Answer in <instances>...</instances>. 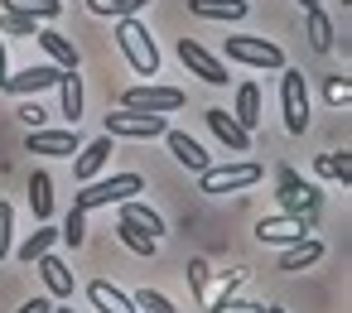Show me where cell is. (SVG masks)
I'll use <instances>...</instances> for the list:
<instances>
[{"mask_svg":"<svg viewBox=\"0 0 352 313\" xmlns=\"http://www.w3.org/2000/svg\"><path fill=\"white\" fill-rule=\"evenodd\" d=\"M203 121L212 126V135H217V140H222V145H227L232 154H246V150H251V135H246V130H241V126H236V121H232V116L222 111V106H212V111H208Z\"/></svg>","mask_w":352,"mask_h":313,"instance_id":"obj_16","label":"cell"},{"mask_svg":"<svg viewBox=\"0 0 352 313\" xmlns=\"http://www.w3.org/2000/svg\"><path fill=\"white\" fill-rule=\"evenodd\" d=\"M188 289H193V299L208 308V260H188Z\"/></svg>","mask_w":352,"mask_h":313,"instance_id":"obj_33","label":"cell"},{"mask_svg":"<svg viewBox=\"0 0 352 313\" xmlns=\"http://www.w3.org/2000/svg\"><path fill=\"white\" fill-rule=\"evenodd\" d=\"M116 241H121L126 251L145 255V260H150V255H155V246H160L155 236H145V231H140V227H131V222H116Z\"/></svg>","mask_w":352,"mask_h":313,"instance_id":"obj_27","label":"cell"},{"mask_svg":"<svg viewBox=\"0 0 352 313\" xmlns=\"http://www.w3.org/2000/svg\"><path fill=\"white\" fill-rule=\"evenodd\" d=\"M54 241H58V231H54V227H39V231H34V236H30V241H25V246H20V251H15V255H20V260H30V265H34V260H39V255H44V251H54Z\"/></svg>","mask_w":352,"mask_h":313,"instance_id":"obj_29","label":"cell"},{"mask_svg":"<svg viewBox=\"0 0 352 313\" xmlns=\"http://www.w3.org/2000/svg\"><path fill=\"white\" fill-rule=\"evenodd\" d=\"M116 49L126 54V63H131L140 78H160V44H155V34H150L135 15H121V20H116Z\"/></svg>","mask_w":352,"mask_h":313,"instance_id":"obj_1","label":"cell"},{"mask_svg":"<svg viewBox=\"0 0 352 313\" xmlns=\"http://www.w3.org/2000/svg\"><path fill=\"white\" fill-rule=\"evenodd\" d=\"M15 313H54V303H49V299H25Z\"/></svg>","mask_w":352,"mask_h":313,"instance_id":"obj_39","label":"cell"},{"mask_svg":"<svg viewBox=\"0 0 352 313\" xmlns=\"http://www.w3.org/2000/svg\"><path fill=\"white\" fill-rule=\"evenodd\" d=\"M323 260V241H314V236H304L299 246H285V255H280V270H309V265H318Z\"/></svg>","mask_w":352,"mask_h":313,"instance_id":"obj_22","label":"cell"},{"mask_svg":"<svg viewBox=\"0 0 352 313\" xmlns=\"http://www.w3.org/2000/svg\"><path fill=\"white\" fill-rule=\"evenodd\" d=\"M164 130H169V121H164V116H150V111H126V106H121V111L107 116V135H111V140H116V135H121V140H155V135H164Z\"/></svg>","mask_w":352,"mask_h":313,"instance_id":"obj_6","label":"cell"},{"mask_svg":"<svg viewBox=\"0 0 352 313\" xmlns=\"http://www.w3.org/2000/svg\"><path fill=\"white\" fill-rule=\"evenodd\" d=\"M116 154V145H111V135H97L92 145H82L78 150V159H73V174H78V183H92L102 169H107V159Z\"/></svg>","mask_w":352,"mask_h":313,"instance_id":"obj_14","label":"cell"},{"mask_svg":"<svg viewBox=\"0 0 352 313\" xmlns=\"http://www.w3.org/2000/svg\"><path fill=\"white\" fill-rule=\"evenodd\" d=\"M299 5H304V10H318V0H299Z\"/></svg>","mask_w":352,"mask_h":313,"instance_id":"obj_42","label":"cell"},{"mask_svg":"<svg viewBox=\"0 0 352 313\" xmlns=\"http://www.w3.org/2000/svg\"><path fill=\"white\" fill-rule=\"evenodd\" d=\"M58 97H63V121L78 130V121H82V78L78 73H63V82H58Z\"/></svg>","mask_w":352,"mask_h":313,"instance_id":"obj_23","label":"cell"},{"mask_svg":"<svg viewBox=\"0 0 352 313\" xmlns=\"http://www.w3.org/2000/svg\"><path fill=\"white\" fill-rule=\"evenodd\" d=\"M34 265H39V275H44V289H49L54 299H73V270H68V265H63L54 251H44Z\"/></svg>","mask_w":352,"mask_h":313,"instance_id":"obj_17","label":"cell"},{"mask_svg":"<svg viewBox=\"0 0 352 313\" xmlns=\"http://www.w3.org/2000/svg\"><path fill=\"white\" fill-rule=\"evenodd\" d=\"M87 10H92V15H116V20H121V0H87Z\"/></svg>","mask_w":352,"mask_h":313,"instance_id":"obj_38","label":"cell"},{"mask_svg":"<svg viewBox=\"0 0 352 313\" xmlns=\"http://www.w3.org/2000/svg\"><path fill=\"white\" fill-rule=\"evenodd\" d=\"M304 34H309V49H314V54H328V49H333V20H328L323 10H309Z\"/></svg>","mask_w":352,"mask_h":313,"instance_id":"obj_26","label":"cell"},{"mask_svg":"<svg viewBox=\"0 0 352 313\" xmlns=\"http://www.w3.org/2000/svg\"><path fill=\"white\" fill-rule=\"evenodd\" d=\"M54 313H73V308H54Z\"/></svg>","mask_w":352,"mask_h":313,"instance_id":"obj_44","label":"cell"},{"mask_svg":"<svg viewBox=\"0 0 352 313\" xmlns=\"http://www.w3.org/2000/svg\"><path fill=\"white\" fill-rule=\"evenodd\" d=\"M131 303L140 308V313H179L164 294H155V289H140V294H131Z\"/></svg>","mask_w":352,"mask_h":313,"instance_id":"obj_32","label":"cell"},{"mask_svg":"<svg viewBox=\"0 0 352 313\" xmlns=\"http://www.w3.org/2000/svg\"><path fill=\"white\" fill-rule=\"evenodd\" d=\"M179 58H184V68H188L193 78H203L208 87H227V63H222L217 54H208L198 39H179Z\"/></svg>","mask_w":352,"mask_h":313,"instance_id":"obj_8","label":"cell"},{"mask_svg":"<svg viewBox=\"0 0 352 313\" xmlns=\"http://www.w3.org/2000/svg\"><path fill=\"white\" fill-rule=\"evenodd\" d=\"M150 0H121V15H135V10H145Z\"/></svg>","mask_w":352,"mask_h":313,"instance_id":"obj_40","label":"cell"},{"mask_svg":"<svg viewBox=\"0 0 352 313\" xmlns=\"http://www.w3.org/2000/svg\"><path fill=\"white\" fill-rule=\"evenodd\" d=\"M188 10L198 20H222V25H241L251 15V0H188Z\"/></svg>","mask_w":352,"mask_h":313,"instance_id":"obj_15","label":"cell"},{"mask_svg":"<svg viewBox=\"0 0 352 313\" xmlns=\"http://www.w3.org/2000/svg\"><path fill=\"white\" fill-rule=\"evenodd\" d=\"M280 116H285V130L289 135H304L309 130V87H304V73L299 68H285L280 73Z\"/></svg>","mask_w":352,"mask_h":313,"instance_id":"obj_3","label":"cell"},{"mask_svg":"<svg viewBox=\"0 0 352 313\" xmlns=\"http://www.w3.org/2000/svg\"><path fill=\"white\" fill-rule=\"evenodd\" d=\"M87 299H92V308H97V313H135L131 294H126V289H116V284H107V279H92V284H87Z\"/></svg>","mask_w":352,"mask_h":313,"instance_id":"obj_19","label":"cell"},{"mask_svg":"<svg viewBox=\"0 0 352 313\" xmlns=\"http://www.w3.org/2000/svg\"><path fill=\"white\" fill-rule=\"evenodd\" d=\"M10 231H15V207H10V202H0V260L15 251V246H10Z\"/></svg>","mask_w":352,"mask_h":313,"instance_id":"obj_36","label":"cell"},{"mask_svg":"<svg viewBox=\"0 0 352 313\" xmlns=\"http://www.w3.org/2000/svg\"><path fill=\"white\" fill-rule=\"evenodd\" d=\"M10 15H30V20H58L63 15V0H0Z\"/></svg>","mask_w":352,"mask_h":313,"instance_id":"obj_25","label":"cell"},{"mask_svg":"<svg viewBox=\"0 0 352 313\" xmlns=\"http://www.w3.org/2000/svg\"><path fill=\"white\" fill-rule=\"evenodd\" d=\"M323 97H328L333 106H347V102H352V82H347V78H323Z\"/></svg>","mask_w":352,"mask_h":313,"instance_id":"obj_35","label":"cell"},{"mask_svg":"<svg viewBox=\"0 0 352 313\" xmlns=\"http://www.w3.org/2000/svg\"><path fill=\"white\" fill-rule=\"evenodd\" d=\"M0 34H39V20H30V15H0Z\"/></svg>","mask_w":352,"mask_h":313,"instance_id":"obj_34","label":"cell"},{"mask_svg":"<svg viewBox=\"0 0 352 313\" xmlns=\"http://www.w3.org/2000/svg\"><path fill=\"white\" fill-rule=\"evenodd\" d=\"M135 193H145V178H140V174H111V178H92V183H82V193L73 198V207H78V212L121 207V202H131Z\"/></svg>","mask_w":352,"mask_h":313,"instance_id":"obj_2","label":"cell"},{"mask_svg":"<svg viewBox=\"0 0 352 313\" xmlns=\"http://www.w3.org/2000/svg\"><path fill=\"white\" fill-rule=\"evenodd\" d=\"M121 222H131V227H140V231H145V236H155V241L164 236V217H160L155 207H145V202H135V198H131V202H121Z\"/></svg>","mask_w":352,"mask_h":313,"instance_id":"obj_21","label":"cell"},{"mask_svg":"<svg viewBox=\"0 0 352 313\" xmlns=\"http://www.w3.org/2000/svg\"><path fill=\"white\" fill-rule=\"evenodd\" d=\"M280 207H285L289 217H304V212L318 207V188L304 183L294 169H280Z\"/></svg>","mask_w":352,"mask_h":313,"instance_id":"obj_10","label":"cell"},{"mask_svg":"<svg viewBox=\"0 0 352 313\" xmlns=\"http://www.w3.org/2000/svg\"><path fill=\"white\" fill-rule=\"evenodd\" d=\"M15 116H20V121H25V126H30V130H39V126H44V121H49V111H44V106H39V102H25V106H20V111H15Z\"/></svg>","mask_w":352,"mask_h":313,"instance_id":"obj_37","label":"cell"},{"mask_svg":"<svg viewBox=\"0 0 352 313\" xmlns=\"http://www.w3.org/2000/svg\"><path fill=\"white\" fill-rule=\"evenodd\" d=\"M304 236H309V217L280 212V217H261L256 222V241L261 246H299Z\"/></svg>","mask_w":352,"mask_h":313,"instance_id":"obj_9","label":"cell"},{"mask_svg":"<svg viewBox=\"0 0 352 313\" xmlns=\"http://www.w3.org/2000/svg\"><path fill=\"white\" fill-rule=\"evenodd\" d=\"M318 174H323V178H342V188H347V183H352V154H347V150L318 154Z\"/></svg>","mask_w":352,"mask_h":313,"instance_id":"obj_28","label":"cell"},{"mask_svg":"<svg viewBox=\"0 0 352 313\" xmlns=\"http://www.w3.org/2000/svg\"><path fill=\"white\" fill-rule=\"evenodd\" d=\"M30 154H58V159H73L78 150H82V140H78V130L68 126V130H49V126H39V130H30Z\"/></svg>","mask_w":352,"mask_h":313,"instance_id":"obj_11","label":"cell"},{"mask_svg":"<svg viewBox=\"0 0 352 313\" xmlns=\"http://www.w3.org/2000/svg\"><path fill=\"white\" fill-rule=\"evenodd\" d=\"M6 78H10L6 73V34H0V87H6Z\"/></svg>","mask_w":352,"mask_h":313,"instance_id":"obj_41","label":"cell"},{"mask_svg":"<svg viewBox=\"0 0 352 313\" xmlns=\"http://www.w3.org/2000/svg\"><path fill=\"white\" fill-rule=\"evenodd\" d=\"M58 241H68V246L78 251V246L87 241V212H78V207H73V212H68V222H63V231H58Z\"/></svg>","mask_w":352,"mask_h":313,"instance_id":"obj_31","label":"cell"},{"mask_svg":"<svg viewBox=\"0 0 352 313\" xmlns=\"http://www.w3.org/2000/svg\"><path fill=\"white\" fill-rule=\"evenodd\" d=\"M232 121H236L246 135L261 126V87H256V82H241V87H236V111H232Z\"/></svg>","mask_w":352,"mask_h":313,"instance_id":"obj_20","label":"cell"},{"mask_svg":"<svg viewBox=\"0 0 352 313\" xmlns=\"http://www.w3.org/2000/svg\"><path fill=\"white\" fill-rule=\"evenodd\" d=\"M30 207H34V217H39V222H49V217H54V178H49L44 169H34V174H30Z\"/></svg>","mask_w":352,"mask_h":313,"instance_id":"obj_24","label":"cell"},{"mask_svg":"<svg viewBox=\"0 0 352 313\" xmlns=\"http://www.w3.org/2000/svg\"><path fill=\"white\" fill-rule=\"evenodd\" d=\"M121 106H126V111H150V116H169V111L184 106V92H179V87H160V82H150V87H131V92H121Z\"/></svg>","mask_w":352,"mask_h":313,"instance_id":"obj_7","label":"cell"},{"mask_svg":"<svg viewBox=\"0 0 352 313\" xmlns=\"http://www.w3.org/2000/svg\"><path fill=\"white\" fill-rule=\"evenodd\" d=\"M208 313H265V303H251V299H236V294H217V299H208Z\"/></svg>","mask_w":352,"mask_h":313,"instance_id":"obj_30","label":"cell"},{"mask_svg":"<svg viewBox=\"0 0 352 313\" xmlns=\"http://www.w3.org/2000/svg\"><path fill=\"white\" fill-rule=\"evenodd\" d=\"M135 313H140V308H135Z\"/></svg>","mask_w":352,"mask_h":313,"instance_id":"obj_45","label":"cell"},{"mask_svg":"<svg viewBox=\"0 0 352 313\" xmlns=\"http://www.w3.org/2000/svg\"><path fill=\"white\" fill-rule=\"evenodd\" d=\"M58 82H63V68H54V63H39V68H25V73H15V78H6V87H0V92L34 97V92H49V87H58Z\"/></svg>","mask_w":352,"mask_h":313,"instance_id":"obj_12","label":"cell"},{"mask_svg":"<svg viewBox=\"0 0 352 313\" xmlns=\"http://www.w3.org/2000/svg\"><path fill=\"white\" fill-rule=\"evenodd\" d=\"M198 178H203V193L222 198V193H236V188H256L265 178V169L256 159H236V164H222V169H203Z\"/></svg>","mask_w":352,"mask_h":313,"instance_id":"obj_4","label":"cell"},{"mask_svg":"<svg viewBox=\"0 0 352 313\" xmlns=\"http://www.w3.org/2000/svg\"><path fill=\"white\" fill-rule=\"evenodd\" d=\"M34 44L54 58V68H63V73H78V49H73V39H63L58 30H39L34 34Z\"/></svg>","mask_w":352,"mask_h":313,"instance_id":"obj_18","label":"cell"},{"mask_svg":"<svg viewBox=\"0 0 352 313\" xmlns=\"http://www.w3.org/2000/svg\"><path fill=\"white\" fill-rule=\"evenodd\" d=\"M164 145H169V154L188 169V174H203V169H212V159H208V150L188 135V130H164Z\"/></svg>","mask_w":352,"mask_h":313,"instance_id":"obj_13","label":"cell"},{"mask_svg":"<svg viewBox=\"0 0 352 313\" xmlns=\"http://www.w3.org/2000/svg\"><path fill=\"white\" fill-rule=\"evenodd\" d=\"M265 313H285V308H275V303H265Z\"/></svg>","mask_w":352,"mask_h":313,"instance_id":"obj_43","label":"cell"},{"mask_svg":"<svg viewBox=\"0 0 352 313\" xmlns=\"http://www.w3.org/2000/svg\"><path fill=\"white\" fill-rule=\"evenodd\" d=\"M222 54L232 63H246V68H285V49L270 39H256V34H232L222 44Z\"/></svg>","mask_w":352,"mask_h":313,"instance_id":"obj_5","label":"cell"}]
</instances>
